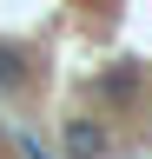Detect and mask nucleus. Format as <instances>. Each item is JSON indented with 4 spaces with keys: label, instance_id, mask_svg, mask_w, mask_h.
Returning <instances> with one entry per match:
<instances>
[{
    "label": "nucleus",
    "instance_id": "f257e3e1",
    "mask_svg": "<svg viewBox=\"0 0 152 159\" xmlns=\"http://www.w3.org/2000/svg\"><path fill=\"white\" fill-rule=\"evenodd\" d=\"M66 152H73V159H99V152H106V133L86 126V119H66Z\"/></svg>",
    "mask_w": 152,
    "mask_h": 159
},
{
    "label": "nucleus",
    "instance_id": "f03ea898",
    "mask_svg": "<svg viewBox=\"0 0 152 159\" xmlns=\"http://www.w3.org/2000/svg\"><path fill=\"white\" fill-rule=\"evenodd\" d=\"M20 53H7V47H0V93H20Z\"/></svg>",
    "mask_w": 152,
    "mask_h": 159
},
{
    "label": "nucleus",
    "instance_id": "7ed1b4c3",
    "mask_svg": "<svg viewBox=\"0 0 152 159\" xmlns=\"http://www.w3.org/2000/svg\"><path fill=\"white\" fill-rule=\"evenodd\" d=\"M99 93H106V99H126V93H132V73H106Z\"/></svg>",
    "mask_w": 152,
    "mask_h": 159
}]
</instances>
